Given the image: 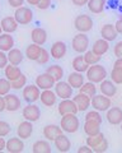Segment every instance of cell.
Returning a JSON list of instances; mask_svg holds the SVG:
<instances>
[{"label": "cell", "instance_id": "cell-1", "mask_svg": "<svg viewBox=\"0 0 122 153\" xmlns=\"http://www.w3.org/2000/svg\"><path fill=\"white\" fill-rule=\"evenodd\" d=\"M60 126L62 128V130L65 133L73 134V133H76L79 130V128H80V121H79L76 114H68V115L61 116Z\"/></svg>", "mask_w": 122, "mask_h": 153}, {"label": "cell", "instance_id": "cell-2", "mask_svg": "<svg viewBox=\"0 0 122 153\" xmlns=\"http://www.w3.org/2000/svg\"><path fill=\"white\" fill-rule=\"evenodd\" d=\"M87 79L89 82H93V83H101L103 82L106 78H107V70L103 65L99 64H94V65H90L89 69L87 70Z\"/></svg>", "mask_w": 122, "mask_h": 153}, {"label": "cell", "instance_id": "cell-3", "mask_svg": "<svg viewBox=\"0 0 122 153\" xmlns=\"http://www.w3.org/2000/svg\"><path fill=\"white\" fill-rule=\"evenodd\" d=\"M71 45H73V50L78 54H83V52L88 51V47H89V37L83 32H79L78 35H75L73 37V41H71Z\"/></svg>", "mask_w": 122, "mask_h": 153}, {"label": "cell", "instance_id": "cell-4", "mask_svg": "<svg viewBox=\"0 0 122 153\" xmlns=\"http://www.w3.org/2000/svg\"><path fill=\"white\" fill-rule=\"evenodd\" d=\"M74 27L79 32L87 33L93 28V19L90 16H87V14H79L74 21Z\"/></svg>", "mask_w": 122, "mask_h": 153}, {"label": "cell", "instance_id": "cell-5", "mask_svg": "<svg viewBox=\"0 0 122 153\" xmlns=\"http://www.w3.org/2000/svg\"><path fill=\"white\" fill-rule=\"evenodd\" d=\"M14 18H15V21L22 26L29 25V23L33 21V12H32V9L28 8V7L17 8L15 13H14Z\"/></svg>", "mask_w": 122, "mask_h": 153}, {"label": "cell", "instance_id": "cell-6", "mask_svg": "<svg viewBox=\"0 0 122 153\" xmlns=\"http://www.w3.org/2000/svg\"><path fill=\"white\" fill-rule=\"evenodd\" d=\"M23 100L28 103H33L36 102L37 100H40L41 97V88L38 87L37 84H29V85H26L23 88Z\"/></svg>", "mask_w": 122, "mask_h": 153}, {"label": "cell", "instance_id": "cell-7", "mask_svg": "<svg viewBox=\"0 0 122 153\" xmlns=\"http://www.w3.org/2000/svg\"><path fill=\"white\" fill-rule=\"evenodd\" d=\"M112 106L111 102V97H107L104 94H94L92 97V107L97 110V111H107L110 107Z\"/></svg>", "mask_w": 122, "mask_h": 153}, {"label": "cell", "instance_id": "cell-8", "mask_svg": "<svg viewBox=\"0 0 122 153\" xmlns=\"http://www.w3.org/2000/svg\"><path fill=\"white\" fill-rule=\"evenodd\" d=\"M57 111H59V114L61 115V116H64V115H68V114H78L79 108H78L74 100L65 98V100H61V102L59 103Z\"/></svg>", "mask_w": 122, "mask_h": 153}, {"label": "cell", "instance_id": "cell-9", "mask_svg": "<svg viewBox=\"0 0 122 153\" xmlns=\"http://www.w3.org/2000/svg\"><path fill=\"white\" fill-rule=\"evenodd\" d=\"M23 117L28 121L35 123L41 117V108L35 103H28L22 111Z\"/></svg>", "mask_w": 122, "mask_h": 153}, {"label": "cell", "instance_id": "cell-10", "mask_svg": "<svg viewBox=\"0 0 122 153\" xmlns=\"http://www.w3.org/2000/svg\"><path fill=\"white\" fill-rule=\"evenodd\" d=\"M73 89L74 88L68 82H62V80H59L55 84V92L57 94V97H60L61 100L73 97Z\"/></svg>", "mask_w": 122, "mask_h": 153}, {"label": "cell", "instance_id": "cell-11", "mask_svg": "<svg viewBox=\"0 0 122 153\" xmlns=\"http://www.w3.org/2000/svg\"><path fill=\"white\" fill-rule=\"evenodd\" d=\"M36 84L41 88V91L52 89V87H55V84H56V80L54 79L52 75H50L47 71H46V73H42L36 78Z\"/></svg>", "mask_w": 122, "mask_h": 153}, {"label": "cell", "instance_id": "cell-12", "mask_svg": "<svg viewBox=\"0 0 122 153\" xmlns=\"http://www.w3.org/2000/svg\"><path fill=\"white\" fill-rule=\"evenodd\" d=\"M73 100L75 101V103H76V106L79 108V111H87V110L92 106V97H89L88 94L85 93H82L79 92L78 94H75Z\"/></svg>", "mask_w": 122, "mask_h": 153}, {"label": "cell", "instance_id": "cell-13", "mask_svg": "<svg viewBox=\"0 0 122 153\" xmlns=\"http://www.w3.org/2000/svg\"><path fill=\"white\" fill-rule=\"evenodd\" d=\"M107 121L112 125H121L122 123V108L120 107H110L106 114Z\"/></svg>", "mask_w": 122, "mask_h": 153}, {"label": "cell", "instance_id": "cell-14", "mask_svg": "<svg viewBox=\"0 0 122 153\" xmlns=\"http://www.w3.org/2000/svg\"><path fill=\"white\" fill-rule=\"evenodd\" d=\"M62 131L64 130L61 126H57V125H55V124H49V125H46L43 128V137L47 140L54 142L59 135L62 134Z\"/></svg>", "mask_w": 122, "mask_h": 153}, {"label": "cell", "instance_id": "cell-15", "mask_svg": "<svg viewBox=\"0 0 122 153\" xmlns=\"http://www.w3.org/2000/svg\"><path fill=\"white\" fill-rule=\"evenodd\" d=\"M66 51H68V47H66V44L62 41H56L55 44L51 46V50H50V54L51 56L54 57L56 60H60L66 55Z\"/></svg>", "mask_w": 122, "mask_h": 153}, {"label": "cell", "instance_id": "cell-16", "mask_svg": "<svg viewBox=\"0 0 122 153\" xmlns=\"http://www.w3.org/2000/svg\"><path fill=\"white\" fill-rule=\"evenodd\" d=\"M40 100H41L42 105H45L46 107H52L56 103V101H57V94H56V92H54L52 89H43L41 92Z\"/></svg>", "mask_w": 122, "mask_h": 153}, {"label": "cell", "instance_id": "cell-17", "mask_svg": "<svg viewBox=\"0 0 122 153\" xmlns=\"http://www.w3.org/2000/svg\"><path fill=\"white\" fill-rule=\"evenodd\" d=\"M5 149L9 153H21L24 151V143H23L22 138H10L7 140V148Z\"/></svg>", "mask_w": 122, "mask_h": 153}, {"label": "cell", "instance_id": "cell-18", "mask_svg": "<svg viewBox=\"0 0 122 153\" xmlns=\"http://www.w3.org/2000/svg\"><path fill=\"white\" fill-rule=\"evenodd\" d=\"M5 97V106H7V111L9 112H14L18 111L21 108V98L17 94L13 93H8L4 96Z\"/></svg>", "mask_w": 122, "mask_h": 153}, {"label": "cell", "instance_id": "cell-19", "mask_svg": "<svg viewBox=\"0 0 122 153\" xmlns=\"http://www.w3.org/2000/svg\"><path fill=\"white\" fill-rule=\"evenodd\" d=\"M32 133H33V124H32V121L26 120L18 125L17 134L19 138H22V139H28V138H31Z\"/></svg>", "mask_w": 122, "mask_h": 153}, {"label": "cell", "instance_id": "cell-20", "mask_svg": "<svg viewBox=\"0 0 122 153\" xmlns=\"http://www.w3.org/2000/svg\"><path fill=\"white\" fill-rule=\"evenodd\" d=\"M99 91L101 93H103L107 97H113V96L117 93V87H116V83H113V80H108V79H104L103 82L99 83Z\"/></svg>", "mask_w": 122, "mask_h": 153}, {"label": "cell", "instance_id": "cell-21", "mask_svg": "<svg viewBox=\"0 0 122 153\" xmlns=\"http://www.w3.org/2000/svg\"><path fill=\"white\" fill-rule=\"evenodd\" d=\"M54 143H55V148L61 153H66L70 151V148H71V142H70V139L65 135V134L59 135L54 140Z\"/></svg>", "mask_w": 122, "mask_h": 153}, {"label": "cell", "instance_id": "cell-22", "mask_svg": "<svg viewBox=\"0 0 122 153\" xmlns=\"http://www.w3.org/2000/svg\"><path fill=\"white\" fill-rule=\"evenodd\" d=\"M101 36H102V38H104V40L111 42V41H115L117 38V36H118V32H117L116 27L113 25H110V23H108V25H104L102 27Z\"/></svg>", "mask_w": 122, "mask_h": 153}, {"label": "cell", "instance_id": "cell-23", "mask_svg": "<svg viewBox=\"0 0 122 153\" xmlns=\"http://www.w3.org/2000/svg\"><path fill=\"white\" fill-rule=\"evenodd\" d=\"M31 38H32V42L42 46L47 41V32H46L43 28H40V27L33 28L31 32Z\"/></svg>", "mask_w": 122, "mask_h": 153}, {"label": "cell", "instance_id": "cell-24", "mask_svg": "<svg viewBox=\"0 0 122 153\" xmlns=\"http://www.w3.org/2000/svg\"><path fill=\"white\" fill-rule=\"evenodd\" d=\"M0 25H1L3 32H5V33H13V32L17 31V28H18V26H19V23L15 21V18H14V17H5V18L1 19Z\"/></svg>", "mask_w": 122, "mask_h": 153}, {"label": "cell", "instance_id": "cell-25", "mask_svg": "<svg viewBox=\"0 0 122 153\" xmlns=\"http://www.w3.org/2000/svg\"><path fill=\"white\" fill-rule=\"evenodd\" d=\"M4 74H5V78H8L10 82H13V80H17L23 73L18 65L8 64L5 68H4Z\"/></svg>", "mask_w": 122, "mask_h": 153}, {"label": "cell", "instance_id": "cell-26", "mask_svg": "<svg viewBox=\"0 0 122 153\" xmlns=\"http://www.w3.org/2000/svg\"><path fill=\"white\" fill-rule=\"evenodd\" d=\"M85 76L83 75V73H79V71H74V73H70L68 76V83L71 85L73 88H80L82 85L85 83Z\"/></svg>", "mask_w": 122, "mask_h": 153}, {"label": "cell", "instance_id": "cell-27", "mask_svg": "<svg viewBox=\"0 0 122 153\" xmlns=\"http://www.w3.org/2000/svg\"><path fill=\"white\" fill-rule=\"evenodd\" d=\"M83 128L87 135H97L101 133V123L96 120H85Z\"/></svg>", "mask_w": 122, "mask_h": 153}, {"label": "cell", "instance_id": "cell-28", "mask_svg": "<svg viewBox=\"0 0 122 153\" xmlns=\"http://www.w3.org/2000/svg\"><path fill=\"white\" fill-rule=\"evenodd\" d=\"M108 49H110V42L107 40H104V38H99V40H97L92 46V51L96 52V54L99 55V56L104 55L106 52L108 51Z\"/></svg>", "mask_w": 122, "mask_h": 153}, {"label": "cell", "instance_id": "cell-29", "mask_svg": "<svg viewBox=\"0 0 122 153\" xmlns=\"http://www.w3.org/2000/svg\"><path fill=\"white\" fill-rule=\"evenodd\" d=\"M13 46H14V40L10 33H5V32L1 33L0 35V50L8 52L13 49Z\"/></svg>", "mask_w": 122, "mask_h": 153}, {"label": "cell", "instance_id": "cell-30", "mask_svg": "<svg viewBox=\"0 0 122 153\" xmlns=\"http://www.w3.org/2000/svg\"><path fill=\"white\" fill-rule=\"evenodd\" d=\"M41 51H42L41 45H37V44H35V42H32L29 46H27V49H26V56L31 61H37V59L40 57Z\"/></svg>", "mask_w": 122, "mask_h": 153}, {"label": "cell", "instance_id": "cell-31", "mask_svg": "<svg viewBox=\"0 0 122 153\" xmlns=\"http://www.w3.org/2000/svg\"><path fill=\"white\" fill-rule=\"evenodd\" d=\"M23 59H24V55L19 49H13L10 51H8V60H9V64H13V65H21Z\"/></svg>", "mask_w": 122, "mask_h": 153}, {"label": "cell", "instance_id": "cell-32", "mask_svg": "<svg viewBox=\"0 0 122 153\" xmlns=\"http://www.w3.org/2000/svg\"><path fill=\"white\" fill-rule=\"evenodd\" d=\"M89 65L85 59H84V56H76L74 57L73 60V68L75 71H79V73H87V70L89 69Z\"/></svg>", "mask_w": 122, "mask_h": 153}, {"label": "cell", "instance_id": "cell-33", "mask_svg": "<svg viewBox=\"0 0 122 153\" xmlns=\"http://www.w3.org/2000/svg\"><path fill=\"white\" fill-rule=\"evenodd\" d=\"M87 5L89 12H92L93 14H99L104 10L106 0H89Z\"/></svg>", "mask_w": 122, "mask_h": 153}, {"label": "cell", "instance_id": "cell-34", "mask_svg": "<svg viewBox=\"0 0 122 153\" xmlns=\"http://www.w3.org/2000/svg\"><path fill=\"white\" fill-rule=\"evenodd\" d=\"M51 144L49 143V140H37L33 147H32V152L33 153H51Z\"/></svg>", "mask_w": 122, "mask_h": 153}, {"label": "cell", "instance_id": "cell-35", "mask_svg": "<svg viewBox=\"0 0 122 153\" xmlns=\"http://www.w3.org/2000/svg\"><path fill=\"white\" fill-rule=\"evenodd\" d=\"M46 71H47L50 75H52V76H54V79L56 80V82H59V80L62 79L64 69L61 68L60 65H51V66H49Z\"/></svg>", "mask_w": 122, "mask_h": 153}, {"label": "cell", "instance_id": "cell-36", "mask_svg": "<svg viewBox=\"0 0 122 153\" xmlns=\"http://www.w3.org/2000/svg\"><path fill=\"white\" fill-rule=\"evenodd\" d=\"M79 92H82V93H85L88 94L89 97H93L94 94H97V87H96V83H93V82H85L80 88H79Z\"/></svg>", "mask_w": 122, "mask_h": 153}, {"label": "cell", "instance_id": "cell-37", "mask_svg": "<svg viewBox=\"0 0 122 153\" xmlns=\"http://www.w3.org/2000/svg\"><path fill=\"white\" fill-rule=\"evenodd\" d=\"M104 139V135H103V133H99V134H97V135H88L87 138V144L90 147V148H94L99 144V143Z\"/></svg>", "mask_w": 122, "mask_h": 153}, {"label": "cell", "instance_id": "cell-38", "mask_svg": "<svg viewBox=\"0 0 122 153\" xmlns=\"http://www.w3.org/2000/svg\"><path fill=\"white\" fill-rule=\"evenodd\" d=\"M84 59H85V61H87L89 65H94V64L99 63L101 56L97 55L96 52H93V51L90 50V51H85V54H84Z\"/></svg>", "mask_w": 122, "mask_h": 153}, {"label": "cell", "instance_id": "cell-39", "mask_svg": "<svg viewBox=\"0 0 122 153\" xmlns=\"http://www.w3.org/2000/svg\"><path fill=\"white\" fill-rule=\"evenodd\" d=\"M12 89V82L8 78H0V94L5 96L10 92Z\"/></svg>", "mask_w": 122, "mask_h": 153}, {"label": "cell", "instance_id": "cell-40", "mask_svg": "<svg viewBox=\"0 0 122 153\" xmlns=\"http://www.w3.org/2000/svg\"><path fill=\"white\" fill-rule=\"evenodd\" d=\"M26 85H27V76L24 74H22L17 80H13L12 82V88H14V89H22V88H24Z\"/></svg>", "mask_w": 122, "mask_h": 153}, {"label": "cell", "instance_id": "cell-41", "mask_svg": "<svg viewBox=\"0 0 122 153\" xmlns=\"http://www.w3.org/2000/svg\"><path fill=\"white\" fill-rule=\"evenodd\" d=\"M111 79L113 80V83H116V84H122V69H120V68L112 69Z\"/></svg>", "mask_w": 122, "mask_h": 153}, {"label": "cell", "instance_id": "cell-42", "mask_svg": "<svg viewBox=\"0 0 122 153\" xmlns=\"http://www.w3.org/2000/svg\"><path fill=\"white\" fill-rule=\"evenodd\" d=\"M50 57H51V54H50V52L46 50V49H43V47H42V51H41V54H40V57L37 59V63H38L40 65L47 64L49 60H50Z\"/></svg>", "mask_w": 122, "mask_h": 153}, {"label": "cell", "instance_id": "cell-43", "mask_svg": "<svg viewBox=\"0 0 122 153\" xmlns=\"http://www.w3.org/2000/svg\"><path fill=\"white\" fill-rule=\"evenodd\" d=\"M85 120H96V121H99V123L102 124L103 119H102V116H101L99 111H97V110L93 108L92 111L87 112V115H85Z\"/></svg>", "mask_w": 122, "mask_h": 153}, {"label": "cell", "instance_id": "cell-44", "mask_svg": "<svg viewBox=\"0 0 122 153\" xmlns=\"http://www.w3.org/2000/svg\"><path fill=\"white\" fill-rule=\"evenodd\" d=\"M107 149H108V140L106 139H103L99 144H98L94 149H93V152H96V153H104V152H107Z\"/></svg>", "mask_w": 122, "mask_h": 153}, {"label": "cell", "instance_id": "cell-45", "mask_svg": "<svg viewBox=\"0 0 122 153\" xmlns=\"http://www.w3.org/2000/svg\"><path fill=\"white\" fill-rule=\"evenodd\" d=\"M10 133V125L7 121L0 120V137H7Z\"/></svg>", "mask_w": 122, "mask_h": 153}, {"label": "cell", "instance_id": "cell-46", "mask_svg": "<svg viewBox=\"0 0 122 153\" xmlns=\"http://www.w3.org/2000/svg\"><path fill=\"white\" fill-rule=\"evenodd\" d=\"M9 64L8 60V54H5V51L0 50V69H4Z\"/></svg>", "mask_w": 122, "mask_h": 153}, {"label": "cell", "instance_id": "cell-47", "mask_svg": "<svg viewBox=\"0 0 122 153\" xmlns=\"http://www.w3.org/2000/svg\"><path fill=\"white\" fill-rule=\"evenodd\" d=\"M113 54L116 57H122V41L117 42L113 47Z\"/></svg>", "mask_w": 122, "mask_h": 153}, {"label": "cell", "instance_id": "cell-48", "mask_svg": "<svg viewBox=\"0 0 122 153\" xmlns=\"http://www.w3.org/2000/svg\"><path fill=\"white\" fill-rule=\"evenodd\" d=\"M51 5V0H40V3L37 4V8L41 9V10H46L49 9Z\"/></svg>", "mask_w": 122, "mask_h": 153}, {"label": "cell", "instance_id": "cell-49", "mask_svg": "<svg viewBox=\"0 0 122 153\" xmlns=\"http://www.w3.org/2000/svg\"><path fill=\"white\" fill-rule=\"evenodd\" d=\"M26 0H8V3H9V5H10L12 8H21L23 7V4H24Z\"/></svg>", "mask_w": 122, "mask_h": 153}, {"label": "cell", "instance_id": "cell-50", "mask_svg": "<svg viewBox=\"0 0 122 153\" xmlns=\"http://www.w3.org/2000/svg\"><path fill=\"white\" fill-rule=\"evenodd\" d=\"M92 152H93V148H90L88 144L79 147V149H78V153H92Z\"/></svg>", "mask_w": 122, "mask_h": 153}, {"label": "cell", "instance_id": "cell-51", "mask_svg": "<svg viewBox=\"0 0 122 153\" xmlns=\"http://www.w3.org/2000/svg\"><path fill=\"white\" fill-rule=\"evenodd\" d=\"M89 0H71V3L74 4V5L76 7H83V5H87Z\"/></svg>", "mask_w": 122, "mask_h": 153}, {"label": "cell", "instance_id": "cell-52", "mask_svg": "<svg viewBox=\"0 0 122 153\" xmlns=\"http://www.w3.org/2000/svg\"><path fill=\"white\" fill-rule=\"evenodd\" d=\"M7 110V106H5V97L0 94V112Z\"/></svg>", "mask_w": 122, "mask_h": 153}, {"label": "cell", "instance_id": "cell-53", "mask_svg": "<svg viewBox=\"0 0 122 153\" xmlns=\"http://www.w3.org/2000/svg\"><path fill=\"white\" fill-rule=\"evenodd\" d=\"M115 27H116L117 32H118V35H122V19H118V21L116 22Z\"/></svg>", "mask_w": 122, "mask_h": 153}, {"label": "cell", "instance_id": "cell-54", "mask_svg": "<svg viewBox=\"0 0 122 153\" xmlns=\"http://www.w3.org/2000/svg\"><path fill=\"white\" fill-rule=\"evenodd\" d=\"M7 148V140L4 139V137H0V152L4 151Z\"/></svg>", "mask_w": 122, "mask_h": 153}, {"label": "cell", "instance_id": "cell-55", "mask_svg": "<svg viewBox=\"0 0 122 153\" xmlns=\"http://www.w3.org/2000/svg\"><path fill=\"white\" fill-rule=\"evenodd\" d=\"M113 68L122 69V57H117V60L115 61V64H113Z\"/></svg>", "mask_w": 122, "mask_h": 153}, {"label": "cell", "instance_id": "cell-56", "mask_svg": "<svg viewBox=\"0 0 122 153\" xmlns=\"http://www.w3.org/2000/svg\"><path fill=\"white\" fill-rule=\"evenodd\" d=\"M26 1L29 4V5H36L37 7V4L40 3V0H26Z\"/></svg>", "mask_w": 122, "mask_h": 153}, {"label": "cell", "instance_id": "cell-57", "mask_svg": "<svg viewBox=\"0 0 122 153\" xmlns=\"http://www.w3.org/2000/svg\"><path fill=\"white\" fill-rule=\"evenodd\" d=\"M1 32H3V28H1V25H0V35H1Z\"/></svg>", "mask_w": 122, "mask_h": 153}, {"label": "cell", "instance_id": "cell-58", "mask_svg": "<svg viewBox=\"0 0 122 153\" xmlns=\"http://www.w3.org/2000/svg\"><path fill=\"white\" fill-rule=\"evenodd\" d=\"M121 131H122V123H121Z\"/></svg>", "mask_w": 122, "mask_h": 153}]
</instances>
